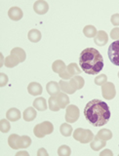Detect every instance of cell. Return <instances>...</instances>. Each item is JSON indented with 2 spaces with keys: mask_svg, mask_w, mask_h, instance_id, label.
I'll use <instances>...</instances> for the list:
<instances>
[{
  "mask_svg": "<svg viewBox=\"0 0 119 156\" xmlns=\"http://www.w3.org/2000/svg\"><path fill=\"white\" fill-rule=\"evenodd\" d=\"M84 116L94 127H101L110 121V110L106 102L100 100H92L84 108Z\"/></svg>",
  "mask_w": 119,
  "mask_h": 156,
  "instance_id": "cell-1",
  "label": "cell"
},
{
  "mask_svg": "<svg viewBox=\"0 0 119 156\" xmlns=\"http://www.w3.org/2000/svg\"><path fill=\"white\" fill-rule=\"evenodd\" d=\"M33 107L35 109L39 110V111H44L47 109V101L44 98L40 97L37 98V99L34 100L33 101Z\"/></svg>",
  "mask_w": 119,
  "mask_h": 156,
  "instance_id": "cell-21",
  "label": "cell"
},
{
  "mask_svg": "<svg viewBox=\"0 0 119 156\" xmlns=\"http://www.w3.org/2000/svg\"><path fill=\"white\" fill-rule=\"evenodd\" d=\"M69 82L71 83V85L73 86V88L77 90H80L84 87V84H85V81H84V78L79 76V75H75L73 76L71 79H69Z\"/></svg>",
  "mask_w": 119,
  "mask_h": 156,
  "instance_id": "cell-19",
  "label": "cell"
},
{
  "mask_svg": "<svg viewBox=\"0 0 119 156\" xmlns=\"http://www.w3.org/2000/svg\"><path fill=\"white\" fill-rule=\"evenodd\" d=\"M79 66L81 70L87 74L96 75L103 68V56L95 48H86L79 57Z\"/></svg>",
  "mask_w": 119,
  "mask_h": 156,
  "instance_id": "cell-2",
  "label": "cell"
},
{
  "mask_svg": "<svg viewBox=\"0 0 119 156\" xmlns=\"http://www.w3.org/2000/svg\"><path fill=\"white\" fill-rule=\"evenodd\" d=\"M102 94L106 100H112L116 96L115 86L111 82H106L102 85Z\"/></svg>",
  "mask_w": 119,
  "mask_h": 156,
  "instance_id": "cell-8",
  "label": "cell"
},
{
  "mask_svg": "<svg viewBox=\"0 0 119 156\" xmlns=\"http://www.w3.org/2000/svg\"><path fill=\"white\" fill-rule=\"evenodd\" d=\"M90 145H91V148L93 150L99 151L100 149L103 148L106 145V140H103L99 138L98 136H94V139L91 141V144Z\"/></svg>",
  "mask_w": 119,
  "mask_h": 156,
  "instance_id": "cell-16",
  "label": "cell"
},
{
  "mask_svg": "<svg viewBox=\"0 0 119 156\" xmlns=\"http://www.w3.org/2000/svg\"><path fill=\"white\" fill-rule=\"evenodd\" d=\"M33 10L38 15H44L48 12L49 5L44 0H38V1H35V3L33 4Z\"/></svg>",
  "mask_w": 119,
  "mask_h": 156,
  "instance_id": "cell-9",
  "label": "cell"
},
{
  "mask_svg": "<svg viewBox=\"0 0 119 156\" xmlns=\"http://www.w3.org/2000/svg\"><path fill=\"white\" fill-rule=\"evenodd\" d=\"M60 87H61V90L66 93V94H74L76 92V90L74 89L73 86L71 85V83L69 82V80H61L59 82Z\"/></svg>",
  "mask_w": 119,
  "mask_h": 156,
  "instance_id": "cell-15",
  "label": "cell"
},
{
  "mask_svg": "<svg viewBox=\"0 0 119 156\" xmlns=\"http://www.w3.org/2000/svg\"><path fill=\"white\" fill-rule=\"evenodd\" d=\"M19 63H20V62L14 56H12V55L6 57V58H5V61H4V65L6 66L7 67H9V68L17 66Z\"/></svg>",
  "mask_w": 119,
  "mask_h": 156,
  "instance_id": "cell-27",
  "label": "cell"
},
{
  "mask_svg": "<svg viewBox=\"0 0 119 156\" xmlns=\"http://www.w3.org/2000/svg\"><path fill=\"white\" fill-rule=\"evenodd\" d=\"M107 55L113 65L119 66V40H115L110 44L108 47Z\"/></svg>",
  "mask_w": 119,
  "mask_h": 156,
  "instance_id": "cell-6",
  "label": "cell"
},
{
  "mask_svg": "<svg viewBox=\"0 0 119 156\" xmlns=\"http://www.w3.org/2000/svg\"><path fill=\"white\" fill-rule=\"evenodd\" d=\"M31 144V139L28 136H22L20 139V148H27Z\"/></svg>",
  "mask_w": 119,
  "mask_h": 156,
  "instance_id": "cell-30",
  "label": "cell"
},
{
  "mask_svg": "<svg viewBox=\"0 0 119 156\" xmlns=\"http://www.w3.org/2000/svg\"><path fill=\"white\" fill-rule=\"evenodd\" d=\"M58 154L60 156H69L71 154V149L67 145H61L58 149Z\"/></svg>",
  "mask_w": 119,
  "mask_h": 156,
  "instance_id": "cell-32",
  "label": "cell"
},
{
  "mask_svg": "<svg viewBox=\"0 0 119 156\" xmlns=\"http://www.w3.org/2000/svg\"><path fill=\"white\" fill-rule=\"evenodd\" d=\"M11 129V125H10V122L8 119H1L0 120V131L2 133H8Z\"/></svg>",
  "mask_w": 119,
  "mask_h": 156,
  "instance_id": "cell-31",
  "label": "cell"
},
{
  "mask_svg": "<svg viewBox=\"0 0 119 156\" xmlns=\"http://www.w3.org/2000/svg\"><path fill=\"white\" fill-rule=\"evenodd\" d=\"M37 155L38 156H48V152L46 151L45 148H40L37 151Z\"/></svg>",
  "mask_w": 119,
  "mask_h": 156,
  "instance_id": "cell-37",
  "label": "cell"
},
{
  "mask_svg": "<svg viewBox=\"0 0 119 156\" xmlns=\"http://www.w3.org/2000/svg\"><path fill=\"white\" fill-rule=\"evenodd\" d=\"M97 136L103 140H108L112 138V133H111V131L108 129H102L98 132Z\"/></svg>",
  "mask_w": 119,
  "mask_h": 156,
  "instance_id": "cell-28",
  "label": "cell"
},
{
  "mask_svg": "<svg viewBox=\"0 0 119 156\" xmlns=\"http://www.w3.org/2000/svg\"><path fill=\"white\" fill-rule=\"evenodd\" d=\"M48 104H49V108L52 111H59L61 109V107H60L58 101H57V99H56V96H51L50 99L48 101Z\"/></svg>",
  "mask_w": 119,
  "mask_h": 156,
  "instance_id": "cell-29",
  "label": "cell"
},
{
  "mask_svg": "<svg viewBox=\"0 0 119 156\" xmlns=\"http://www.w3.org/2000/svg\"><path fill=\"white\" fill-rule=\"evenodd\" d=\"M110 37L114 40H119V27H114L110 31Z\"/></svg>",
  "mask_w": 119,
  "mask_h": 156,
  "instance_id": "cell-35",
  "label": "cell"
},
{
  "mask_svg": "<svg viewBox=\"0 0 119 156\" xmlns=\"http://www.w3.org/2000/svg\"><path fill=\"white\" fill-rule=\"evenodd\" d=\"M60 132L63 136H70L73 133V130L71 125H69L68 123H63L60 127Z\"/></svg>",
  "mask_w": 119,
  "mask_h": 156,
  "instance_id": "cell-26",
  "label": "cell"
},
{
  "mask_svg": "<svg viewBox=\"0 0 119 156\" xmlns=\"http://www.w3.org/2000/svg\"><path fill=\"white\" fill-rule=\"evenodd\" d=\"M94 42L98 46H105L106 44L108 42V35L106 31L100 30L98 31L96 37L94 38Z\"/></svg>",
  "mask_w": 119,
  "mask_h": 156,
  "instance_id": "cell-10",
  "label": "cell"
},
{
  "mask_svg": "<svg viewBox=\"0 0 119 156\" xmlns=\"http://www.w3.org/2000/svg\"><path fill=\"white\" fill-rule=\"evenodd\" d=\"M105 155L112 156V155H113V153H112V151H111V150H110V149H106V150L102 151V152L100 153V156H105Z\"/></svg>",
  "mask_w": 119,
  "mask_h": 156,
  "instance_id": "cell-38",
  "label": "cell"
},
{
  "mask_svg": "<svg viewBox=\"0 0 119 156\" xmlns=\"http://www.w3.org/2000/svg\"><path fill=\"white\" fill-rule=\"evenodd\" d=\"M106 82H107V76L106 74H100L95 78V84L99 86H102Z\"/></svg>",
  "mask_w": 119,
  "mask_h": 156,
  "instance_id": "cell-33",
  "label": "cell"
},
{
  "mask_svg": "<svg viewBox=\"0 0 119 156\" xmlns=\"http://www.w3.org/2000/svg\"><path fill=\"white\" fill-rule=\"evenodd\" d=\"M6 117H7V119H8L9 121L16 122V121H18V120L21 119L22 114H21V111H20L18 108H15V107H13V108H10V109L7 111Z\"/></svg>",
  "mask_w": 119,
  "mask_h": 156,
  "instance_id": "cell-17",
  "label": "cell"
},
{
  "mask_svg": "<svg viewBox=\"0 0 119 156\" xmlns=\"http://www.w3.org/2000/svg\"><path fill=\"white\" fill-rule=\"evenodd\" d=\"M83 33L88 38H95L98 33V30L94 26H86L83 28Z\"/></svg>",
  "mask_w": 119,
  "mask_h": 156,
  "instance_id": "cell-25",
  "label": "cell"
},
{
  "mask_svg": "<svg viewBox=\"0 0 119 156\" xmlns=\"http://www.w3.org/2000/svg\"><path fill=\"white\" fill-rule=\"evenodd\" d=\"M46 90L47 93L50 96H56L60 93V90H61V87H60V84L56 81H50L47 83L46 85Z\"/></svg>",
  "mask_w": 119,
  "mask_h": 156,
  "instance_id": "cell-12",
  "label": "cell"
},
{
  "mask_svg": "<svg viewBox=\"0 0 119 156\" xmlns=\"http://www.w3.org/2000/svg\"><path fill=\"white\" fill-rule=\"evenodd\" d=\"M81 72L82 70H81V68H79L78 65L71 62L67 66L66 71H63V73H61V74H59V75L63 80H69V79H71L73 76L79 75Z\"/></svg>",
  "mask_w": 119,
  "mask_h": 156,
  "instance_id": "cell-5",
  "label": "cell"
},
{
  "mask_svg": "<svg viewBox=\"0 0 119 156\" xmlns=\"http://www.w3.org/2000/svg\"><path fill=\"white\" fill-rule=\"evenodd\" d=\"M56 99L61 108H67V106L69 105V98L66 93L60 92L58 95H56Z\"/></svg>",
  "mask_w": 119,
  "mask_h": 156,
  "instance_id": "cell-14",
  "label": "cell"
},
{
  "mask_svg": "<svg viewBox=\"0 0 119 156\" xmlns=\"http://www.w3.org/2000/svg\"><path fill=\"white\" fill-rule=\"evenodd\" d=\"M118 78H119V71H118Z\"/></svg>",
  "mask_w": 119,
  "mask_h": 156,
  "instance_id": "cell-40",
  "label": "cell"
},
{
  "mask_svg": "<svg viewBox=\"0 0 119 156\" xmlns=\"http://www.w3.org/2000/svg\"><path fill=\"white\" fill-rule=\"evenodd\" d=\"M54 131V126L51 122L44 121L40 124H37L33 129V133L37 138H44L47 135H50Z\"/></svg>",
  "mask_w": 119,
  "mask_h": 156,
  "instance_id": "cell-4",
  "label": "cell"
},
{
  "mask_svg": "<svg viewBox=\"0 0 119 156\" xmlns=\"http://www.w3.org/2000/svg\"><path fill=\"white\" fill-rule=\"evenodd\" d=\"M52 69L55 73H58V74H61L63 71H66L67 69V66L63 61L61 60H57L53 62L52 65Z\"/></svg>",
  "mask_w": 119,
  "mask_h": 156,
  "instance_id": "cell-20",
  "label": "cell"
},
{
  "mask_svg": "<svg viewBox=\"0 0 119 156\" xmlns=\"http://www.w3.org/2000/svg\"><path fill=\"white\" fill-rule=\"evenodd\" d=\"M11 55L16 58L20 62H23L24 61H26V58H27V55H26V52H24V50L22 48H19V47L12 49Z\"/></svg>",
  "mask_w": 119,
  "mask_h": 156,
  "instance_id": "cell-18",
  "label": "cell"
},
{
  "mask_svg": "<svg viewBox=\"0 0 119 156\" xmlns=\"http://www.w3.org/2000/svg\"><path fill=\"white\" fill-rule=\"evenodd\" d=\"M110 22L113 26L118 27L119 26V14H114L112 15L111 18H110Z\"/></svg>",
  "mask_w": 119,
  "mask_h": 156,
  "instance_id": "cell-36",
  "label": "cell"
},
{
  "mask_svg": "<svg viewBox=\"0 0 119 156\" xmlns=\"http://www.w3.org/2000/svg\"><path fill=\"white\" fill-rule=\"evenodd\" d=\"M16 155H17V156H20V155H26V156H28V153L27 152V151H20V152H18Z\"/></svg>",
  "mask_w": 119,
  "mask_h": 156,
  "instance_id": "cell-39",
  "label": "cell"
},
{
  "mask_svg": "<svg viewBox=\"0 0 119 156\" xmlns=\"http://www.w3.org/2000/svg\"><path fill=\"white\" fill-rule=\"evenodd\" d=\"M28 40L33 43H37L41 40V32L38 30V29H31V30L28 31L27 34Z\"/></svg>",
  "mask_w": 119,
  "mask_h": 156,
  "instance_id": "cell-24",
  "label": "cell"
},
{
  "mask_svg": "<svg viewBox=\"0 0 119 156\" xmlns=\"http://www.w3.org/2000/svg\"><path fill=\"white\" fill-rule=\"evenodd\" d=\"M8 83V76L5 73H0V87H4Z\"/></svg>",
  "mask_w": 119,
  "mask_h": 156,
  "instance_id": "cell-34",
  "label": "cell"
},
{
  "mask_svg": "<svg viewBox=\"0 0 119 156\" xmlns=\"http://www.w3.org/2000/svg\"><path fill=\"white\" fill-rule=\"evenodd\" d=\"M8 16H9L10 19L12 20V21H20V20L23 18V11H22L21 8H19V7H12V8L9 9Z\"/></svg>",
  "mask_w": 119,
  "mask_h": 156,
  "instance_id": "cell-11",
  "label": "cell"
},
{
  "mask_svg": "<svg viewBox=\"0 0 119 156\" xmlns=\"http://www.w3.org/2000/svg\"><path fill=\"white\" fill-rule=\"evenodd\" d=\"M36 115H37V112L35 109L33 108V107H27V108L23 111V117L26 121L31 122V121H33L34 119H35Z\"/></svg>",
  "mask_w": 119,
  "mask_h": 156,
  "instance_id": "cell-23",
  "label": "cell"
},
{
  "mask_svg": "<svg viewBox=\"0 0 119 156\" xmlns=\"http://www.w3.org/2000/svg\"><path fill=\"white\" fill-rule=\"evenodd\" d=\"M72 135H73L74 140L81 144H89V143H91L94 139V134L92 133L91 130H88V129L77 128L76 130H74Z\"/></svg>",
  "mask_w": 119,
  "mask_h": 156,
  "instance_id": "cell-3",
  "label": "cell"
},
{
  "mask_svg": "<svg viewBox=\"0 0 119 156\" xmlns=\"http://www.w3.org/2000/svg\"><path fill=\"white\" fill-rule=\"evenodd\" d=\"M20 139H21V136L17 134H12L8 138V144L10 147L13 149H20Z\"/></svg>",
  "mask_w": 119,
  "mask_h": 156,
  "instance_id": "cell-22",
  "label": "cell"
},
{
  "mask_svg": "<svg viewBox=\"0 0 119 156\" xmlns=\"http://www.w3.org/2000/svg\"><path fill=\"white\" fill-rule=\"evenodd\" d=\"M80 116V111H79V108L74 105H68L67 106L66 109V120L67 123H74L76 122Z\"/></svg>",
  "mask_w": 119,
  "mask_h": 156,
  "instance_id": "cell-7",
  "label": "cell"
},
{
  "mask_svg": "<svg viewBox=\"0 0 119 156\" xmlns=\"http://www.w3.org/2000/svg\"><path fill=\"white\" fill-rule=\"evenodd\" d=\"M27 91L31 96H39L42 94V86L37 82H31L27 86Z\"/></svg>",
  "mask_w": 119,
  "mask_h": 156,
  "instance_id": "cell-13",
  "label": "cell"
}]
</instances>
